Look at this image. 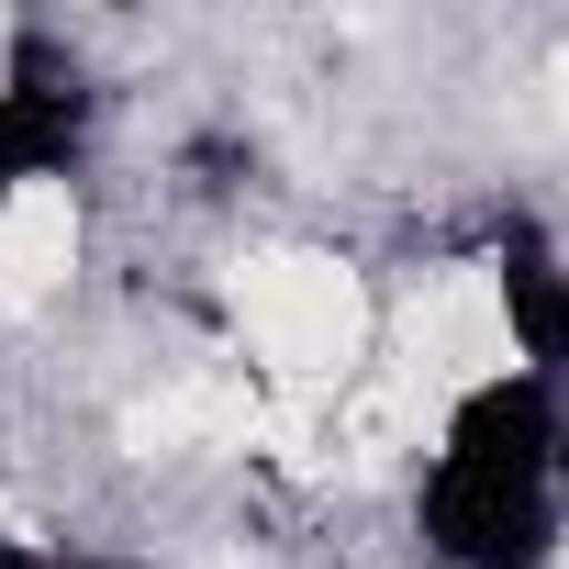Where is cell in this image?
<instances>
[{"label": "cell", "instance_id": "4", "mask_svg": "<svg viewBox=\"0 0 569 569\" xmlns=\"http://www.w3.org/2000/svg\"><path fill=\"white\" fill-rule=\"evenodd\" d=\"M0 569H46V547H12V536H0Z\"/></svg>", "mask_w": 569, "mask_h": 569}, {"label": "cell", "instance_id": "6", "mask_svg": "<svg viewBox=\"0 0 569 569\" xmlns=\"http://www.w3.org/2000/svg\"><path fill=\"white\" fill-rule=\"evenodd\" d=\"M46 569H134V558H46Z\"/></svg>", "mask_w": 569, "mask_h": 569}, {"label": "cell", "instance_id": "3", "mask_svg": "<svg viewBox=\"0 0 569 569\" xmlns=\"http://www.w3.org/2000/svg\"><path fill=\"white\" fill-rule=\"evenodd\" d=\"M491 279H502V325H513V358H525V380H569V257L513 212L502 223V246H491Z\"/></svg>", "mask_w": 569, "mask_h": 569}, {"label": "cell", "instance_id": "2", "mask_svg": "<svg viewBox=\"0 0 569 569\" xmlns=\"http://www.w3.org/2000/svg\"><path fill=\"white\" fill-rule=\"evenodd\" d=\"M90 146V79L57 34H12V57H0V201L34 190V179H68Z\"/></svg>", "mask_w": 569, "mask_h": 569}, {"label": "cell", "instance_id": "1", "mask_svg": "<svg viewBox=\"0 0 569 569\" xmlns=\"http://www.w3.org/2000/svg\"><path fill=\"white\" fill-rule=\"evenodd\" d=\"M558 436H569V413L547 380H525V369L480 380L447 413V447L413 491L425 547L447 569H547L569 536L558 525Z\"/></svg>", "mask_w": 569, "mask_h": 569}, {"label": "cell", "instance_id": "5", "mask_svg": "<svg viewBox=\"0 0 569 569\" xmlns=\"http://www.w3.org/2000/svg\"><path fill=\"white\" fill-rule=\"evenodd\" d=\"M558 525H569V436H558Z\"/></svg>", "mask_w": 569, "mask_h": 569}]
</instances>
